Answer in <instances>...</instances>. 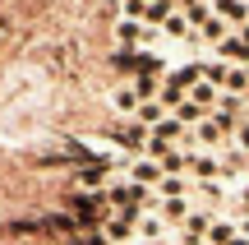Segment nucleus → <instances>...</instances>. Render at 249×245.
Wrapping results in <instances>:
<instances>
[{"mask_svg":"<svg viewBox=\"0 0 249 245\" xmlns=\"http://www.w3.org/2000/svg\"><path fill=\"white\" fill-rule=\"evenodd\" d=\"M231 134H235V120H231V116H222V111H213L203 125H194V139H198L203 148H222Z\"/></svg>","mask_w":249,"mask_h":245,"instance_id":"1","label":"nucleus"},{"mask_svg":"<svg viewBox=\"0 0 249 245\" xmlns=\"http://www.w3.org/2000/svg\"><path fill=\"white\" fill-rule=\"evenodd\" d=\"M116 37H120V46H139V51H148V42H152V37H157V28L139 23V19H120Z\"/></svg>","mask_w":249,"mask_h":245,"instance_id":"2","label":"nucleus"},{"mask_svg":"<svg viewBox=\"0 0 249 245\" xmlns=\"http://www.w3.org/2000/svg\"><path fill=\"white\" fill-rule=\"evenodd\" d=\"M129 181H134V185H143V190H157V185L166 181V171H161L157 157H139V162L129 167Z\"/></svg>","mask_w":249,"mask_h":245,"instance_id":"3","label":"nucleus"},{"mask_svg":"<svg viewBox=\"0 0 249 245\" xmlns=\"http://www.w3.org/2000/svg\"><path fill=\"white\" fill-rule=\"evenodd\" d=\"M217 60H226V65H249V42L240 33H231L226 42H217Z\"/></svg>","mask_w":249,"mask_h":245,"instance_id":"4","label":"nucleus"},{"mask_svg":"<svg viewBox=\"0 0 249 245\" xmlns=\"http://www.w3.org/2000/svg\"><path fill=\"white\" fill-rule=\"evenodd\" d=\"M213 14L235 23V28H245L249 23V0H213Z\"/></svg>","mask_w":249,"mask_h":245,"instance_id":"5","label":"nucleus"},{"mask_svg":"<svg viewBox=\"0 0 249 245\" xmlns=\"http://www.w3.org/2000/svg\"><path fill=\"white\" fill-rule=\"evenodd\" d=\"M139 241L166 245V218H161V213H143V218H139Z\"/></svg>","mask_w":249,"mask_h":245,"instance_id":"6","label":"nucleus"},{"mask_svg":"<svg viewBox=\"0 0 249 245\" xmlns=\"http://www.w3.org/2000/svg\"><path fill=\"white\" fill-rule=\"evenodd\" d=\"M166 116H171V111H166V102H161V97H152V102H143V107H139V116H134V120H139L143 130H157Z\"/></svg>","mask_w":249,"mask_h":245,"instance_id":"7","label":"nucleus"},{"mask_svg":"<svg viewBox=\"0 0 249 245\" xmlns=\"http://www.w3.org/2000/svg\"><path fill=\"white\" fill-rule=\"evenodd\" d=\"M222 93L249 97V65H226V83H222Z\"/></svg>","mask_w":249,"mask_h":245,"instance_id":"8","label":"nucleus"},{"mask_svg":"<svg viewBox=\"0 0 249 245\" xmlns=\"http://www.w3.org/2000/svg\"><path fill=\"white\" fill-rule=\"evenodd\" d=\"M217 97H222V88H217V83H208V79H198L194 88H189V102H198L203 111H217Z\"/></svg>","mask_w":249,"mask_h":245,"instance_id":"9","label":"nucleus"},{"mask_svg":"<svg viewBox=\"0 0 249 245\" xmlns=\"http://www.w3.org/2000/svg\"><path fill=\"white\" fill-rule=\"evenodd\" d=\"M111 102H116V111H124V116H139V107H143V97H139V88H134V83H124V88H116V97H111Z\"/></svg>","mask_w":249,"mask_h":245,"instance_id":"10","label":"nucleus"},{"mask_svg":"<svg viewBox=\"0 0 249 245\" xmlns=\"http://www.w3.org/2000/svg\"><path fill=\"white\" fill-rule=\"evenodd\" d=\"M161 33H166V37H176V42H194V37H198V33H194V23H189L185 14H171L166 23H161Z\"/></svg>","mask_w":249,"mask_h":245,"instance_id":"11","label":"nucleus"},{"mask_svg":"<svg viewBox=\"0 0 249 245\" xmlns=\"http://www.w3.org/2000/svg\"><path fill=\"white\" fill-rule=\"evenodd\" d=\"M189 194V181L185 176H166V181L157 185V199H185Z\"/></svg>","mask_w":249,"mask_h":245,"instance_id":"12","label":"nucleus"},{"mask_svg":"<svg viewBox=\"0 0 249 245\" xmlns=\"http://www.w3.org/2000/svg\"><path fill=\"white\" fill-rule=\"evenodd\" d=\"M217 111H222V116H240V111H245V97H235V93H222V97H217Z\"/></svg>","mask_w":249,"mask_h":245,"instance_id":"13","label":"nucleus"},{"mask_svg":"<svg viewBox=\"0 0 249 245\" xmlns=\"http://www.w3.org/2000/svg\"><path fill=\"white\" fill-rule=\"evenodd\" d=\"M198 65H203V79L208 83H217V88L226 83V60H198Z\"/></svg>","mask_w":249,"mask_h":245,"instance_id":"14","label":"nucleus"},{"mask_svg":"<svg viewBox=\"0 0 249 245\" xmlns=\"http://www.w3.org/2000/svg\"><path fill=\"white\" fill-rule=\"evenodd\" d=\"M235 144H240V153L249 157V120H245V125H235Z\"/></svg>","mask_w":249,"mask_h":245,"instance_id":"15","label":"nucleus"},{"mask_svg":"<svg viewBox=\"0 0 249 245\" xmlns=\"http://www.w3.org/2000/svg\"><path fill=\"white\" fill-rule=\"evenodd\" d=\"M240 204H245V208H249V185H245V190H240Z\"/></svg>","mask_w":249,"mask_h":245,"instance_id":"16","label":"nucleus"},{"mask_svg":"<svg viewBox=\"0 0 249 245\" xmlns=\"http://www.w3.org/2000/svg\"><path fill=\"white\" fill-rule=\"evenodd\" d=\"M240 231H245V236H249V222H240Z\"/></svg>","mask_w":249,"mask_h":245,"instance_id":"17","label":"nucleus"},{"mask_svg":"<svg viewBox=\"0 0 249 245\" xmlns=\"http://www.w3.org/2000/svg\"><path fill=\"white\" fill-rule=\"evenodd\" d=\"M134 245H152V241H134Z\"/></svg>","mask_w":249,"mask_h":245,"instance_id":"18","label":"nucleus"}]
</instances>
